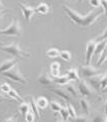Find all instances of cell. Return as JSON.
<instances>
[{"label":"cell","mask_w":107,"mask_h":122,"mask_svg":"<svg viewBox=\"0 0 107 122\" xmlns=\"http://www.w3.org/2000/svg\"><path fill=\"white\" fill-rule=\"evenodd\" d=\"M63 8L65 11L67 15L69 17V19L74 24H76V25H78L80 27H84V28L90 27L104 13L103 10H92L87 15H80L65 4L63 5Z\"/></svg>","instance_id":"1"},{"label":"cell","mask_w":107,"mask_h":122,"mask_svg":"<svg viewBox=\"0 0 107 122\" xmlns=\"http://www.w3.org/2000/svg\"><path fill=\"white\" fill-rule=\"evenodd\" d=\"M0 50L9 54L10 56H12L13 58L19 59V60H23L25 58H30V56H31V54L29 52L21 49L18 42H12L9 45H1L0 44Z\"/></svg>","instance_id":"2"},{"label":"cell","mask_w":107,"mask_h":122,"mask_svg":"<svg viewBox=\"0 0 107 122\" xmlns=\"http://www.w3.org/2000/svg\"><path fill=\"white\" fill-rule=\"evenodd\" d=\"M2 75L4 76H6L7 78H9V80H11L12 81L18 82L20 84H26L27 81H28L27 78L22 75V72H21V71H20L19 66H18L17 64L13 66V68H11L10 70L2 72Z\"/></svg>","instance_id":"3"},{"label":"cell","mask_w":107,"mask_h":122,"mask_svg":"<svg viewBox=\"0 0 107 122\" xmlns=\"http://www.w3.org/2000/svg\"><path fill=\"white\" fill-rule=\"evenodd\" d=\"M0 35L4 36H18L21 37L22 35V28L20 25V22L18 19H13L11 24L4 29H0Z\"/></svg>","instance_id":"4"},{"label":"cell","mask_w":107,"mask_h":122,"mask_svg":"<svg viewBox=\"0 0 107 122\" xmlns=\"http://www.w3.org/2000/svg\"><path fill=\"white\" fill-rule=\"evenodd\" d=\"M78 92L83 97H92L95 93L94 88L86 81H79L78 83Z\"/></svg>","instance_id":"5"},{"label":"cell","mask_w":107,"mask_h":122,"mask_svg":"<svg viewBox=\"0 0 107 122\" xmlns=\"http://www.w3.org/2000/svg\"><path fill=\"white\" fill-rule=\"evenodd\" d=\"M97 41L96 40H90L86 44V52H85V65H90L92 57L94 56L95 48H96Z\"/></svg>","instance_id":"6"},{"label":"cell","mask_w":107,"mask_h":122,"mask_svg":"<svg viewBox=\"0 0 107 122\" xmlns=\"http://www.w3.org/2000/svg\"><path fill=\"white\" fill-rule=\"evenodd\" d=\"M80 74L83 77L88 78V77H91V76L101 74V71L97 69H95L94 66H92L90 65H85V66H80Z\"/></svg>","instance_id":"7"},{"label":"cell","mask_w":107,"mask_h":122,"mask_svg":"<svg viewBox=\"0 0 107 122\" xmlns=\"http://www.w3.org/2000/svg\"><path fill=\"white\" fill-rule=\"evenodd\" d=\"M18 5H19V7L22 11V13L24 15V17H25V19L27 22H30L32 19V17L34 16V14L36 13L35 11V8L31 7V6H28V5H25V4H22V3H18Z\"/></svg>","instance_id":"8"},{"label":"cell","mask_w":107,"mask_h":122,"mask_svg":"<svg viewBox=\"0 0 107 122\" xmlns=\"http://www.w3.org/2000/svg\"><path fill=\"white\" fill-rule=\"evenodd\" d=\"M50 90L52 91V92L55 93L56 95H58V97H61V98H63V100H65V101H70V99H71V95L65 89H62V88H51Z\"/></svg>","instance_id":"9"},{"label":"cell","mask_w":107,"mask_h":122,"mask_svg":"<svg viewBox=\"0 0 107 122\" xmlns=\"http://www.w3.org/2000/svg\"><path fill=\"white\" fill-rule=\"evenodd\" d=\"M16 64H17L16 59H8V60L4 61V62H2L0 64V74H2V72L10 70L11 68H13Z\"/></svg>","instance_id":"10"},{"label":"cell","mask_w":107,"mask_h":122,"mask_svg":"<svg viewBox=\"0 0 107 122\" xmlns=\"http://www.w3.org/2000/svg\"><path fill=\"white\" fill-rule=\"evenodd\" d=\"M102 76H103V74H99L97 76L88 77L87 81H88V83L90 84L94 89H98V88H100V81H101V77H102Z\"/></svg>","instance_id":"11"},{"label":"cell","mask_w":107,"mask_h":122,"mask_svg":"<svg viewBox=\"0 0 107 122\" xmlns=\"http://www.w3.org/2000/svg\"><path fill=\"white\" fill-rule=\"evenodd\" d=\"M38 81L43 85H51L54 83V80L47 74V72H42L38 76Z\"/></svg>","instance_id":"12"},{"label":"cell","mask_w":107,"mask_h":122,"mask_svg":"<svg viewBox=\"0 0 107 122\" xmlns=\"http://www.w3.org/2000/svg\"><path fill=\"white\" fill-rule=\"evenodd\" d=\"M29 99H30V110H32V112L35 114V117L37 119L41 118V115H40V111H39V107L37 106V103H36V99L34 98L33 96H29Z\"/></svg>","instance_id":"13"},{"label":"cell","mask_w":107,"mask_h":122,"mask_svg":"<svg viewBox=\"0 0 107 122\" xmlns=\"http://www.w3.org/2000/svg\"><path fill=\"white\" fill-rule=\"evenodd\" d=\"M106 47H107V39H104V40H102V41L97 42L96 48H95V53H94V55L100 56V55L105 51Z\"/></svg>","instance_id":"14"},{"label":"cell","mask_w":107,"mask_h":122,"mask_svg":"<svg viewBox=\"0 0 107 122\" xmlns=\"http://www.w3.org/2000/svg\"><path fill=\"white\" fill-rule=\"evenodd\" d=\"M67 76L69 77L70 81H79V75H78V71L76 69H69L67 71Z\"/></svg>","instance_id":"15"},{"label":"cell","mask_w":107,"mask_h":122,"mask_svg":"<svg viewBox=\"0 0 107 122\" xmlns=\"http://www.w3.org/2000/svg\"><path fill=\"white\" fill-rule=\"evenodd\" d=\"M35 11L37 12V13H39V14L46 15V14H48L50 12V6L48 5L47 3L42 2V3H40L37 7L35 8Z\"/></svg>","instance_id":"16"},{"label":"cell","mask_w":107,"mask_h":122,"mask_svg":"<svg viewBox=\"0 0 107 122\" xmlns=\"http://www.w3.org/2000/svg\"><path fill=\"white\" fill-rule=\"evenodd\" d=\"M36 103H37V106L39 107V109H45L49 105V101H48V99L45 96H39L36 99Z\"/></svg>","instance_id":"17"},{"label":"cell","mask_w":107,"mask_h":122,"mask_svg":"<svg viewBox=\"0 0 107 122\" xmlns=\"http://www.w3.org/2000/svg\"><path fill=\"white\" fill-rule=\"evenodd\" d=\"M59 68H61V64L58 62L51 65V76L53 77H58L59 76Z\"/></svg>","instance_id":"18"},{"label":"cell","mask_w":107,"mask_h":122,"mask_svg":"<svg viewBox=\"0 0 107 122\" xmlns=\"http://www.w3.org/2000/svg\"><path fill=\"white\" fill-rule=\"evenodd\" d=\"M65 90L73 96V97H78L79 92H78V89H76V87L74 86L73 84L71 83H68L67 84V87H65Z\"/></svg>","instance_id":"19"},{"label":"cell","mask_w":107,"mask_h":122,"mask_svg":"<svg viewBox=\"0 0 107 122\" xmlns=\"http://www.w3.org/2000/svg\"><path fill=\"white\" fill-rule=\"evenodd\" d=\"M59 51L58 49L57 48H52V49H49L47 52H46V55L47 57H49L50 59H56V58H58L59 57Z\"/></svg>","instance_id":"20"},{"label":"cell","mask_w":107,"mask_h":122,"mask_svg":"<svg viewBox=\"0 0 107 122\" xmlns=\"http://www.w3.org/2000/svg\"><path fill=\"white\" fill-rule=\"evenodd\" d=\"M80 106L82 108V110L84 111L85 113H89L90 112V105H89V102L88 100L86 99V97H81L80 98Z\"/></svg>","instance_id":"21"},{"label":"cell","mask_w":107,"mask_h":122,"mask_svg":"<svg viewBox=\"0 0 107 122\" xmlns=\"http://www.w3.org/2000/svg\"><path fill=\"white\" fill-rule=\"evenodd\" d=\"M8 95H9V97L11 99H13V100H16V101H19V102H22L23 101V98L20 96V94L17 92L16 91V89H14V88H11L10 90H9V92L7 93Z\"/></svg>","instance_id":"22"},{"label":"cell","mask_w":107,"mask_h":122,"mask_svg":"<svg viewBox=\"0 0 107 122\" xmlns=\"http://www.w3.org/2000/svg\"><path fill=\"white\" fill-rule=\"evenodd\" d=\"M70 80H69V77L67 76V75H64V76H58L57 77V80L55 81L56 83L59 84V85H67L68 83H69Z\"/></svg>","instance_id":"23"},{"label":"cell","mask_w":107,"mask_h":122,"mask_svg":"<svg viewBox=\"0 0 107 122\" xmlns=\"http://www.w3.org/2000/svg\"><path fill=\"white\" fill-rule=\"evenodd\" d=\"M29 110H30V104H29V103H27V102L22 101L21 104L19 105V111H20V113L23 115V116H25L26 113Z\"/></svg>","instance_id":"24"},{"label":"cell","mask_w":107,"mask_h":122,"mask_svg":"<svg viewBox=\"0 0 107 122\" xmlns=\"http://www.w3.org/2000/svg\"><path fill=\"white\" fill-rule=\"evenodd\" d=\"M59 115L62 116V118L64 120V121H68V118H69V114H68V108L67 106H62L61 110H59Z\"/></svg>","instance_id":"25"},{"label":"cell","mask_w":107,"mask_h":122,"mask_svg":"<svg viewBox=\"0 0 107 122\" xmlns=\"http://www.w3.org/2000/svg\"><path fill=\"white\" fill-rule=\"evenodd\" d=\"M59 58L65 62H69L71 60V54L68 51H61L59 52Z\"/></svg>","instance_id":"26"},{"label":"cell","mask_w":107,"mask_h":122,"mask_svg":"<svg viewBox=\"0 0 107 122\" xmlns=\"http://www.w3.org/2000/svg\"><path fill=\"white\" fill-rule=\"evenodd\" d=\"M50 106H51V109L54 111V112H56V113H58L59 110H61V108H62V104L61 103H58L57 101H52L50 103Z\"/></svg>","instance_id":"27"},{"label":"cell","mask_w":107,"mask_h":122,"mask_svg":"<svg viewBox=\"0 0 107 122\" xmlns=\"http://www.w3.org/2000/svg\"><path fill=\"white\" fill-rule=\"evenodd\" d=\"M67 108H68V114H69V117H71L73 119H74V118L77 116V114H76V111H75L74 107L71 105L70 103H68V104L67 105Z\"/></svg>","instance_id":"28"},{"label":"cell","mask_w":107,"mask_h":122,"mask_svg":"<svg viewBox=\"0 0 107 122\" xmlns=\"http://www.w3.org/2000/svg\"><path fill=\"white\" fill-rule=\"evenodd\" d=\"M10 89H11V86L8 82H3L1 85H0V90L4 93H8Z\"/></svg>","instance_id":"29"},{"label":"cell","mask_w":107,"mask_h":122,"mask_svg":"<svg viewBox=\"0 0 107 122\" xmlns=\"http://www.w3.org/2000/svg\"><path fill=\"white\" fill-rule=\"evenodd\" d=\"M107 86V74H104L100 81V89L102 90Z\"/></svg>","instance_id":"30"},{"label":"cell","mask_w":107,"mask_h":122,"mask_svg":"<svg viewBox=\"0 0 107 122\" xmlns=\"http://www.w3.org/2000/svg\"><path fill=\"white\" fill-rule=\"evenodd\" d=\"M25 120L26 121H29V122H31V121H35V114L32 112V110H29L26 115H25Z\"/></svg>","instance_id":"31"},{"label":"cell","mask_w":107,"mask_h":122,"mask_svg":"<svg viewBox=\"0 0 107 122\" xmlns=\"http://www.w3.org/2000/svg\"><path fill=\"white\" fill-rule=\"evenodd\" d=\"M100 6L103 7L104 15L107 17V0H100Z\"/></svg>","instance_id":"32"},{"label":"cell","mask_w":107,"mask_h":122,"mask_svg":"<svg viewBox=\"0 0 107 122\" xmlns=\"http://www.w3.org/2000/svg\"><path fill=\"white\" fill-rule=\"evenodd\" d=\"M104 39H107V28L103 31V33L101 34L100 36H98L97 37V39H95L97 42H99V41H102V40H104Z\"/></svg>","instance_id":"33"},{"label":"cell","mask_w":107,"mask_h":122,"mask_svg":"<svg viewBox=\"0 0 107 122\" xmlns=\"http://www.w3.org/2000/svg\"><path fill=\"white\" fill-rule=\"evenodd\" d=\"M90 5L94 8H98L100 6V0H89Z\"/></svg>","instance_id":"34"},{"label":"cell","mask_w":107,"mask_h":122,"mask_svg":"<svg viewBox=\"0 0 107 122\" xmlns=\"http://www.w3.org/2000/svg\"><path fill=\"white\" fill-rule=\"evenodd\" d=\"M73 120L74 121H87L88 118L86 116H82V115H80V116H76Z\"/></svg>","instance_id":"35"},{"label":"cell","mask_w":107,"mask_h":122,"mask_svg":"<svg viewBox=\"0 0 107 122\" xmlns=\"http://www.w3.org/2000/svg\"><path fill=\"white\" fill-rule=\"evenodd\" d=\"M10 100H11V98H8V97H6L3 94L0 93V103L1 102H7V101H10Z\"/></svg>","instance_id":"36"},{"label":"cell","mask_w":107,"mask_h":122,"mask_svg":"<svg viewBox=\"0 0 107 122\" xmlns=\"http://www.w3.org/2000/svg\"><path fill=\"white\" fill-rule=\"evenodd\" d=\"M16 119H17V116H16V114H14V115H12V116H10V117L5 118L4 121H16Z\"/></svg>","instance_id":"37"},{"label":"cell","mask_w":107,"mask_h":122,"mask_svg":"<svg viewBox=\"0 0 107 122\" xmlns=\"http://www.w3.org/2000/svg\"><path fill=\"white\" fill-rule=\"evenodd\" d=\"M103 117L100 116V115H97V116H95L94 118H92V121H103Z\"/></svg>","instance_id":"38"},{"label":"cell","mask_w":107,"mask_h":122,"mask_svg":"<svg viewBox=\"0 0 107 122\" xmlns=\"http://www.w3.org/2000/svg\"><path fill=\"white\" fill-rule=\"evenodd\" d=\"M103 111H104V114L107 115V100L104 103V109H103Z\"/></svg>","instance_id":"39"},{"label":"cell","mask_w":107,"mask_h":122,"mask_svg":"<svg viewBox=\"0 0 107 122\" xmlns=\"http://www.w3.org/2000/svg\"><path fill=\"white\" fill-rule=\"evenodd\" d=\"M6 13V11H4V10H2V8H0V18H1L4 14Z\"/></svg>","instance_id":"40"},{"label":"cell","mask_w":107,"mask_h":122,"mask_svg":"<svg viewBox=\"0 0 107 122\" xmlns=\"http://www.w3.org/2000/svg\"><path fill=\"white\" fill-rule=\"evenodd\" d=\"M102 91H103V92H106V93H107V86H106L104 89H102Z\"/></svg>","instance_id":"41"},{"label":"cell","mask_w":107,"mask_h":122,"mask_svg":"<svg viewBox=\"0 0 107 122\" xmlns=\"http://www.w3.org/2000/svg\"><path fill=\"white\" fill-rule=\"evenodd\" d=\"M0 8H3V4L1 2V0H0Z\"/></svg>","instance_id":"42"},{"label":"cell","mask_w":107,"mask_h":122,"mask_svg":"<svg viewBox=\"0 0 107 122\" xmlns=\"http://www.w3.org/2000/svg\"><path fill=\"white\" fill-rule=\"evenodd\" d=\"M104 121H107V115H106V117L104 118Z\"/></svg>","instance_id":"43"},{"label":"cell","mask_w":107,"mask_h":122,"mask_svg":"<svg viewBox=\"0 0 107 122\" xmlns=\"http://www.w3.org/2000/svg\"><path fill=\"white\" fill-rule=\"evenodd\" d=\"M105 60H107V54H106V56H105V58H104V61Z\"/></svg>","instance_id":"44"},{"label":"cell","mask_w":107,"mask_h":122,"mask_svg":"<svg viewBox=\"0 0 107 122\" xmlns=\"http://www.w3.org/2000/svg\"><path fill=\"white\" fill-rule=\"evenodd\" d=\"M79 1H82V0H79Z\"/></svg>","instance_id":"45"},{"label":"cell","mask_w":107,"mask_h":122,"mask_svg":"<svg viewBox=\"0 0 107 122\" xmlns=\"http://www.w3.org/2000/svg\"><path fill=\"white\" fill-rule=\"evenodd\" d=\"M0 22H1V20H0Z\"/></svg>","instance_id":"46"}]
</instances>
